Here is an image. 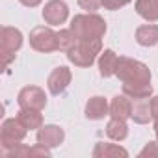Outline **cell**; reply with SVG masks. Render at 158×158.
<instances>
[{"mask_svg": "<svg viewBox=\"0 0 158 158\" xmlns=\"http://www.w3.org/2000/svg\"><path fill=\"white\" fill-rule=\"evenodd\" d=\"M71 30L74 32L76 39L93 41V39H99L104 34L106 24L97 15H78V17L73 19V28Z\"/></svg>", "mask_w": 158, "mask_h": 158, "instance_id": "6da1fadb", "label": "cell"}, {"mask_svg": "<svg viewBox=\"0 0 158 158\" xmlns=\"http://www.w3.org/2000/svg\"><path fill=\"white\" fill-rule=\"evenodd\" d=\"M117 74L121 80H125V84H130V86H136V84H149V69L139 63V61H134V60H128V58H123L119 60V65H117Z\"/></svg>", "mask_w": 158, "mask_h": 158, "instance_id": "7a4b0ae2", "label": "cell"}, {"mask_svg": "<svg viewBox=\"0 0 158 158\" xmlns=\"http://www.w3.org/2000/svg\"><path fill=\"white\" fill-rule=\"evenodd\" d=\"M23 47V34L13 26H4L0 30V54L4 60V67H8L15 60V52Z\"/></svg>", "mask_w": 158, "mask_h": 158, "instance_id": "3957f363", "label": "cell"}, {"mask_svg": "<svg viewBox=\"0 0 158 158\" xmlns=\"http://www.w3.org/2000/svg\"><path fill=\"white\" fill-rule=\"evenodd\" d=\"M26 127L19 119H6L2 123V130H0V152H6L11 147H17L24 136H26Z\"/></svg>", "mask_w": 158, "mask_h": 158, "instance_id": "277c9868", "label": "cell"}, {"mask_svg": "<svg viewBox=\"0 0 158 158\" xmlns=\"http://www.w3.org/2000/svg\"><path fill=\"white\" fill-rule=\"evenodd\" d=\"M30 45L39 52H52L60 48V39L58 34H54L50 28L37 26L30 32Z\"/></svg>", "mask_w": 158, "mask_h": 158, "instance_id": "5b68a950", "label": "cell"}, {"mask_svg": "<svg viewBox=\"0 0 158 158\" xmlns=\"http://www.w3.org/2000/svg\"><path fill=\"white\" fill-rule=\"evenodd\" d=\"M101 48V41L93 39V41H82L80 45H74L69 50V60L74 61L76 65H89L95 60V54Z\"/></svg>", "mask_w": 158, "mask_h": 158, "instance_id": "8992f818", "label": "cell"}, {"mask_svg": "<svg viewBox=\"0 0 158 158\" xmlns=\"http://www.w3.org/2000/svg\"><path fill=\"white\" fill-rule=\"evenodd\" d=\"M17 102L21 108H32V110H43L47 104V97L45 91L37 86H26L21 89Z\"/></svg>", "mask_w": 158, "mask_h": 158, "instance_id": "52a82bcc", "label": "cell"}, {"mask_svg": "<svg viewBox=\"0 0 158 158\" xmlns=\"http://www.w3.org/2000/svg\"><path fill=\"white\" fill-rule=\"evenodd\" d=\"M67 13H69L67 6L63 2H60V0H52L43 10V17L48 24H61L67 19Z\"/></svg>", "mask_w": 158, "mask_h": 158, "instance_id": "ba28073f", "label": "cell"}, {"mask_svg": "<svg viewBox=\"0 0 158 158\" xmlns=\"http://www.w3.org/2000/svg\"><path fill=\"white\" fill-rule=\"evenodd\" d=\"M61 141H63V130L60 127L48 125V127H41V130L37 132V143L45 147H56Z\"/></svg>", "mask_w": 158, "mask_h": 158, "instance_id": "9c48e42d", "label": "cell"}, {"mask_svg": "<svg viewBox=\"0 0 158 158\" xmlns=\"http://www.w3.org/2000/svg\"><path fill=\"white\" fill-rule=\"evenodd\" d=\"M69 80H71V73H69L67 67H58L56 71H52V74L48 76V89H50V93L60 95L67 88Z\"/></svg>", "mask_w": 158, "mask_h": 158, "instance_id": "30bf717a", "label": "cell"}, {"mask_svg": "<svg viewBox=\"0 0 158 158\" xmlns=\"http://www.w3.org/2000/svg\"><path fill=\"white\" fill-rule=\"evenodd\" d=\"M2 156L6 158H21V156H48V151L45 145L37 143V147H26L23 143H19L17 147L8 149L6 152H2Z\"/></svg>", "mask_w": 158, "mask_h": 158, "instance_id": "8fae6325", "label": "cell"}, {"mask_svg": "<svg viewBox=\"0 0 158 158\" xmlns=\"http://www.w3.org/2000/svg\"><path fill=\"white\" fill-rule=\"evenodd\" d=\"M41 110H32V108H21V112L17 114V119L28 128V130H34V128H39L41 123H43V117L39 114Z\"/></svg>", "mask_w": 158, "mask_h": 158, "instance_id": "7c38bea8", "label": "cell"}, {"mask_svg": "<svg viewBox=\"0 0 158 158\" xmlns=\"http://www.w3.org/2000/svg\"><path fill=\"white\" fill-rule=\"evenodd\" d=\"M138 13L149 21H158V0H138Z\"/></svg>", "mask_w": 158, "mask_h": 158, "instance_id": "4fadbf2b", "label": "cell"}, {"mask_svg": "<svg viewBox=\"0 0 158 158\" xmlns=\"http://www.w3.org/2000/svg\"><path fill=\"white\" fill-rule=\"evenodd\" d=\"M86 115L89 119H101V117H104L106 115V101L102 97L89 99L88 108H86Z\"/></svg>", "mask_w": 158, "mask_h": 158, "instance_id": "5bb4252c", "label": "cell"}, {"mask_svg": "<svg viewBox=\"0 0 158 158\" xmlns=\"http://www.w3.org/2000/svg\"><path fill=\"white\" fill-rule=\"evenodd\" d=\"M117 65H119V60L115 58V54L112 50H106L101 58V73L104 76H110L117 71Z\"/></svg>", "mask_w": 158, "mask_h": 158, "instance_id": "9a60e30c", "label": "cell"}, {"mask_svg": "<svg viewBox=\"0 0 158 158\" xmlns=\"http://www.w3.org/2000/svg\"><path fill=\"white\" fill-rule=\"evenodd\" d=\"M136 37H138V41L141 45H154L158 41V26H151V24L149 26H141L138 30Z\"/></svg>", "mask_w": 158, "mask_h": 158, "instance_id": "2e32d148", "label": "cell"}, {"mask_svg": "<svg viewBox=\"0 0 158 158\" xmlns=\"http://www.w3.org/2000/svg\"><path fill=\"white\" fill-rule=\"evenodd\" d=\"M112 115L115 119H125L130 115V104L125 97H115L112 102Z\"/></svg>", "mask_w": 158, "mask_h": 158, "instance_id": "e0dca14e", "label": "cell"}, {"mask_svg": "<svg viewBox=\"0 0 158 158\" xmlns=\"http://www.w3.org/2000/svg\"><path fill=\"white\" fill-rule=\"evenodd\" d=\"M151 112H152V110H149V104H147L145 97H141V99H138V102L134 104L132 117H134L138 123H147L149 117H151Z\"/></svg>", "mask_w": 158, "mask_h": 158, "instance_id": "ac0fdd59", "label": "cell"}, {"mask_svg": "<svg viewBox=\"0 0 158 158\" xmlns=\"http://www.w3.org/2000/svg\"><path fill=\"white\" fill-rule=\"evenodd\" d=\"M108 136L114 138V139H123L127 136V125L123 123V119H115L114 117V121H110V125H108Z\"/></svg>", "mask_w": 158, "mask_h": 158, "instance_id": "d6986e66", "label": "cell"}, {"mask_svg": "<svg viewBox=\"0 0 158 158\" xmlns=\"http://www.w3.org/2000/svg\"><path fill=\"white\" fill-rule=\"evenodd\" d=\"M112 154H127V151L119 149V147H114V145H104L101 143L97 149H95V156H112Z\"/></svg>", "mask_w": 158, "mask_h": 158, "instance_id": "ffe728a7", "label": "cell"}, {"mask_svg": "<svg viewBox=\"0 0 158 158\" xmlns=\"http://www.w3.org/2000/svg\"><path fill=\"white\" fill-rule=\"evenodd\" d=\"M101 2H102V0H78V4H80L84 10H89V11L97 10Z\"/></svg>", "mask_w": 158, "mask_h": 158, "instance_id": "44dd1931", "label": "cell"}, {"mask_svg": "<svg viewBox=\"0 0 158 158\" xmlns=\"http://www.w3.org/2000/svg\"><path fill=\"white\" fill-rule=\"evenodd\" d=\"M128 0H102V4L108 8V10H117L119 6H123V4H127Z\"/></svg>", "mask_w": 158, "mask_h": 158, "instance_id": "7402d4cb", "label": "cell"}, {"mask_svg": "<svg viewBox=\"0 0 158 158\" xmlns=\"http://www.w3.org/2000/svg\"><path fill=\"white\" fill-rule=\"evenodd\" d=\"M19 2H21L23 6H26V8H35V6L41 4V0H19Z\"/></svg>", "mask_w": 158, "mask_h": 158, "instance_id": "603a6c76", "label": "cell"}, {"mask_svg": "<svg viewBox=\"0 0 158 158\" xmlns=\"http://www.w3.org/2000/svg\"><path fill=\"white\" fill-rule=\"evenodd\" d=\"M151 110H152V114H154V115L158 117V97H156V99L152 101V104H151Z\"/></svg>", "mask_w": 158, "mask_h": 158, "instance_id": "cb8c5ba5", "label": "cell"}, {"mask_svg": "<svg viewBox=\"0 0 158 158\" xmlns=\"http://www.w3.org/2000/svg\"><path fill=\"white\" fill-rule=\"evenodd\" d=\"M156 134H158V123H156Z\"/></svg>", "mask_w": 158, "mask_h": 158, "instance_id": "d4e9b609", "label": "cell"}]
</instances>
